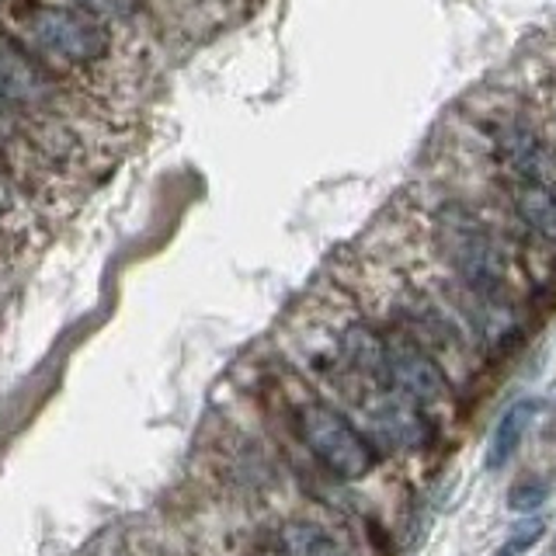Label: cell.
Masks as SVG:
<instances>
[{
	"instance_id": "cell-13",
	"label": "cell",
	"mask_w": 556,
	"mask_h": 556,
	"mask_svg": "<svg viewBox=\"0 0 556 556\" xmlns=\"http://www.w3.org/2000/svg\"><path fill=\"white\" fill-rule=\"evenodd\" d=\"M546 494L549 491H546L543 480H521L508 491V508L511 511H532V508H539V504L546 501Z\"/></svg>"
},
{
	"instance_id": "cell-7",
	"label": "cell",
	"mask_w": 556,
	"mask_h": 556,
	"mask_svg": "<svg viewBox=\"0 0 556 556\" xmlns=\"http://www.w3.org/2000/svg\"><path fill=\"white\" fill-rule=\"evenodd\" d=\"M358 407L369 421V431L382 445L393 448H421L428 442V421L421 417V407L407 400L404 393H396L393 387H369L358 400Z\"/></svg>"
},
{
	"instance_id": "cell-6",
	"label": "cell",
	"mask_w": 556,
	"mask_h": 556,
	"mask_svg": "<svg viewBox=\"0 0 556 556\" xmlns=\"http://www.w3.org/2000/svg\"><path fill=\"white\" fill-rule=\"evenodd\" d=\"M387 341V372L390 387L414 400L417 407H442L452 396V382L442 369V362L431 355L425 341H417L407 327L382 334Z\"/></svg>"
},
{
	"instance_id": "cell-10",
	"label": "cell",
	"mask_w": 556,
	"mask_h": 556,
	"mask_svg": "<svg viewBox=\"0 0 556 556\" xmlns=\"http://www.w3.org/2000/svg\"><path fill=\"white\" fill-rule=\"evenodd\" d=\"M31 126H35V115H28L22 104L0 87V147L14 156L22 185H25V170L31 167Z\"/></svg>"
},
{
	"instance_id": "cell-2",
	"label": "cell",
	"mask_w": 556,
	"mask_h": 556,
	"mask_svg": "<svg viewBox=\"0 0 556 556\" xmlns=\"http://www.w3.org/2000/svg\"><path fill=\"white\" fill-rule=\"evenodd\" d=\"M17 35L63 74H101L115 60V25L70 0H28L17 11Z\"/></svg>"
},
{
	"instance_id": "cell-4",
	"label": "cell",
	"mask_w": 556,
	"mask_h": 556,
	"mask_svg": "<svg viewBox=\"0 0 556 556\" xmlns=\"http://www.w3.org/2000/svg\"><path fill=\"white\" fill-rule=\"evenodd\" d=\"M0 87L28 115H74V80L52 66L39 49H31L17 31L0 28Z\"/></svg>"
},
{
	"instance_id": "cell-3",
	"label": "cell",
	"mask_w": 556,
	"mask_h": 556,
	"mask_svg": "<svg viewBox=\"0 0 556 556\" xmlns=\"http://www.w3.org/2000/svg\"><path fill=\"white\" fill-rule=\"evenodd\" d=\"M292 425L300 442L309 448V456L338 480H362L379 463L376 442L327 400H303L292 410Z\"/></svg>"
},
{
	"instance_id": "cell-8",
	"label": "cell",
	"mask_w": 556,
	"mask_h": 556,
	"mask_svg": "<svg viewBox=\"0 0 556 556\" xmlns=\"http://www.w3.org/2000/svg\"><path fill=\"white\" fill-rule=\"evenodd\" d=\"M539 410H543V404H539L535 396H521L497 417L491 442H486V456H483V466L491 469V473H501V469L518 456V448L526 442V434L539 417Z\"/></svg>"
},
{
	"instance_id": "cell-12",
	"label": "cell",
	"mask_w": 556,
	"mask_h": 556,
	"mask_svg": "<svg viewBox=\"0 0 556 556\" xmlns=\"http://www.w3.org/2000/svg\"><path fill=\"white\" fill-rule=\"evenodd\" d=\"M546 526H549L546 518H529V521H521V526L501 543L497 556H521V553H529V549L539 543V539L546 535Z\"/></svg>"
},
{
	"instance_id": "cell-5",
	"label": "cell",
	"mask_w": 556,
	"mask_h": 556,
	"mask_svg": "<svg viewBox=\"0 0 556 556\" xmlns=\"http://www.w3.org/2000/svg\"><path fill=\"white\" fill-rule=\"evenodd\" d=\"M501 188L526 230L556 248V156L535 153L515 167H501Z\"/></svg>"
},
{
	"instance_id": "cell-9",
	"label": "cell",
	"mask_w": 556,
	"mask_h": 556,
	"mask_svg": "<svg viewBox=\"0 0 556 556\" xmlns=\"http://www.w3.org/2000/svg\"><path fill=\"white\" fill-rule=\"evenodd\" d=\"M278 549L286 556H355L341 539L324 529L320 521L295 518L278 529Z\"/></svg>"
},
{
	"instance_id": "cell-11",
	"label": "cell",
	"mask_w": 556,
	"mask_h": 556,
	"mask_svg": "<svg viewBox=\"0 0 556 556\" xmlns=\"http://www.w3.org/2000/svg\"><path fill=\"white\" fill-rule=\"evenodd\" d=\"M70 4L98 14L109 25H136V17L143 14V0H70Z\"/></svg>"
},
{
	"instance_id": "cell-1",
	"label": "cell",
	"mask_w": 556,
	"mask_h": 556,
	"mask_svg": "<svg viewBox=\"0 0 556 556\" xmlns=\"http://www.w3.org/2000/svg\"><path fill=\"white\" fill-rule=\"evenodd\" d=\"M434 248L452 271V282L494 303H511L515 261L508 243L466 202H442L431 219Z\"/></svg>"
}]
</instances>
